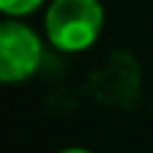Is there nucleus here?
Instances as JSON below:
<instances>
[{"mask_svg": "<svg viewBox=\"0 0 153 153\" xmlns=\"http://www.w3.org/2000/svg\"><path fill=\"white\" fill-rule=\"evenodd\" d=\"M38 62H40L38 35L19 22H5L0 27V78L5 83L22 81L38 70Z\"/></svg>", "mask_w": 153, "mask_h": 153, "instance_id": "2", "label": "nucleus"}, {"mask_svg": "<svg viewBox=\"0 0 153 153\" xmlns=\"http://www.w3.org/2000/svg\"><path fill=\"white\" fill-rule=\"evenodd\" d=\"M46 30L56 48L83 51L102 30V5L97 0H54L46 13Z\"/></svg>", "mask_w": 153, "mask_h": 153, "instance_id": "1", "label": "nucleus"}, {"mask_svg": "<svg viewBox=\"0 0 153 153\" xmlns=\"http://www.w3.org/2000/svg\"><path fill=\"white\" fill-rule=\"evenodd\" d=\"M43 0H0V8L11 16H19V13H30L40 5Z\"/></svg>", "mask_w": 153, "mask_h": 153, "instance_id": "3", "label": "nucleus"}, {"mask_svg": "<svg viewBox=\"0 0 153 153\" xmlns=\"http://www.w3.org/2000/svg\"><path fill=\"white\" fill-rule=\"evenodd\" d=\"M65 153H86V151H81V148H70V151H65Z\"/></svg>", "mask_w": 153, "mask_h": 153, "instance_id": "4", "label": "nucleus"}]
</instances>
